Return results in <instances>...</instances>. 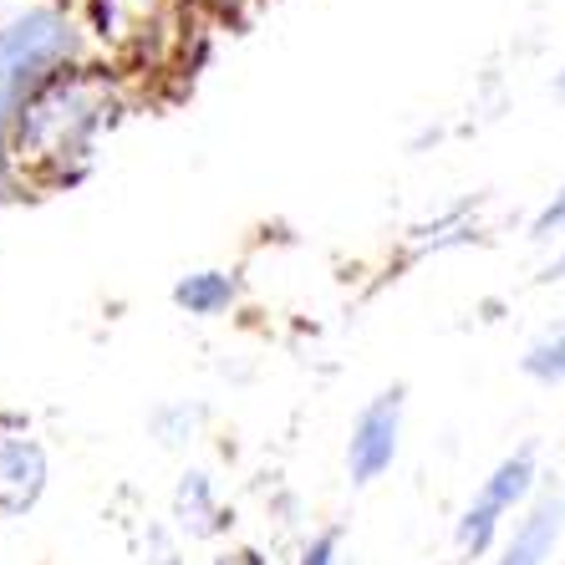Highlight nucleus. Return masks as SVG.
Returning <instances> with one entry per match:
<instances>
[{
  "label": "nucleus",
  "mask_w": 565,
  "mask_h": 565,
  "mask_svg": "<svg viewBox=\"0 0 565 565\" xmlns=\"http://www.w3.org/2000/svg\"><path fill=\"white\" fill-rule=\"evenodd\" d=\"M72 56H77V26L56 6H31L0 26V169L11 158L21 113L62 77Z\"/></svg>",
  "instance_id": "f257e3e1"
},
{
  "label": "nucleus",
  "mask_w": 565,
  "mask_h": 565,
  "mask_svg": "<svg viewBox=\"0 0 565 565\" xmlns=\"http://www.w3.org/2000/svg\"><path fill=\"white\" fill-rule=\"evenodd\" d=\"M103 122H113V87L93 72H72V77H56L36 103L21 113L15 122V158L21 163H62L66 158H87L97 143Z\"/></svg>",
  "instance_id": "f03ea898"
},
{
  "label": "nucleus",
  "mask_w": 565,
  "mask_h": 565,
  "mask_svg": "<svg viewBox=\"0 0 565 565\" xmlns=\"http://www.w3.org/2000/svg\"><path fill=\"white\" fill-rule=\"evenodd\" d=\"M540 489H545V479H540V448L520 444L514 454H504V459L479 479L473 500L463 504L459 525H454V545H459L463 561H484V555L500 551L504 520H510V514H525Z\"/></svg>",
  "instance_id": "7ed1b4c3"
},
{
  "label": "nucleus",
  "mask_w": 565,
  "mask_h": 565,
  "mask_svg": "<svg viewBox=\"0 0 565 565\" xmlns=\"http://www.w3.org/2000/svg\"><path fill=\"white\" fill-rule=\"evenodd\" d=\"M403 387H387L356 413L352 438H347V473L352 484H377L393 469L397 444H403Z\"/></svg>",
  "instance_id": "20e7f679"
},
{
  "label": "nucleus",
  "mask_w": 565,
  "mask_h": 565,
  "mask_svg": "<svg viewBox=\"0 0 565 565\" xmlns=\"http://www.w3.org/2000/svg\"><path fill=\"white\" fill-rule=\"evenodd\" d=\"M565 545V489L545 484L535 494L520 520H514V535H504V545L494 551L489 565H551Z\"/></svg>",
  "instance_id": "39448f33"
},
{
  "label": "nucleus",
  "mask_w": 565,
  "mask_h": 565,
  "mask_svg": "<svg viewBox=\"0 0 565 565\" xmlns=\"http://www.w3.org/2000/svg\"><path fill=\"white\" fill-rule=\"evenodd\" d=\"M46 448L31 434H6L0 438V514L21 520L26 510H36L46 494Z\"/></svg>",
  "instance_id": "423d86ee"
},
{
  "label": "nucleus",
  "mask_w": 565,
  "mask_h": 565,
  "mask_svg": "<svg viewBox=\"0 0 565 565\" xmlns=\"http://www.w3.org/2000/svg\"><path fill=\"white\" fill-rule=\"evenodd\" d=\"M173 520H179V530H189V540H210L224 530V510L214 500L210 473L194 469L179 479V489H173Z\"/></svg>",
  "instance_id": "0eeeda50"
},
{
  "label": "nucleus",
  "mask_w": 565,
  "mask_h": 565,
  "mask_svg": "<svg viewBox=\"0 0 565 565\" xmlns=\"http://www.w3.org/2000/svg\"><path fill=\"white\" fill-rule=\"evenodd\" d=\"M520 372H525L530 382H540V387H565V311L525 342Z\"/></svg>",
  "instance_id": "6e6552de"
},
{
  "label": "nucleus",
  "mask_w": 565,
  "mask_h": 565,
  "mask_svg": "<svg viewBox=\"0 0 565 565\" xmlns=\"http://www.w3.org/2000/svg\"><path fill=\"white\" fill-rule=\"evenodd\" d=\"M173 306L210 321V316L235 306V276H224V270H194V276H184L173 286Z\"/></svg>",
  "instance_id": "1a4fd4ad"
},
{
  "label": "nucleus",
  "mask_w": 565,
  "mask_h": 565,
  "mask_svg": "<svg viewBox=\"0 0 565 565\" xmlns=\"http://www.w3.org/2000/svg\"><path fill=\"white\" fill-rule=\"evenodd\" d=\"M158 6L163 0H97V26L103 36H143Z\"/></svg>",
  "instance_id": "9d476101"
},
{
  "label": "nucleus",
  "mask_w": 565,
  "mask_h": 565,
  "mask_svg": "<svg viewBox=\"0 0 565 565\" xmlns=\"http://www.w3.org/2000/svg\"><path fill=\"white\" fill-rule=\"evenodd\" d=\"M565 239V184L530 214V245H561Z\"/></svg>",
  "instance_id": "9b49d317"
},
{
  "label": "nucleus",
  "mask_w": 565,
  "mask_h": 565,
  "mask_svg": "<svg viewBox=\"0 0 565 565\" xmlns=\"http://www.w3.org/2000/svg\"><path fill=\"white\" fill-rule=\"evenodd\" d=\"M337 530H321V535L306 540V551H301V565H337Z\"/></svg>",
  "instance_id": "f8f14e48"
},
{
  "label": "nucleus",
  "mask_w": 565,
  "mask_h": 565,
  "mask_svg": "<svg viewBox=\"0 0 565 565\" xmlns=\"http://www.w3.org/2000/svg\"><path fill=\"white\" fill-rule=\"evenodd\" d=\"M214 565H265V561H260V551H224V555H214Z\"/></svg>",
  "instance_id": "ddd939ff"
},
{
  "label": "nucleus",
  "mask_w": 565,
  "mask_h": 565,
  "mask_svg": "<svg viewBox=\"0 0 565 565\" xmlns=\"http://www.w3.org/2000/svg\"><path fill=\"white\" fill-rule=\"evenodd\" d=\"M551 93H555V103H565V66H561V72H555V77H551Z\"/></svg>",
  "instance_id": "4468645a"
},
{
  "label": "nucleus",
  "mask_w": 565,
  "mask_h": 565,
  "mask_svg": "<svg viewBox=\"0 0 565 565\" xmlns=\"http://www.w3.org/2000/svg\"><path fill=\"white\" fill-rule=\"evenodd\" d=\"M214 6H235V0H214Z\"/></svg>",
  "instance_id": "2eb2a0df"
}]
</instances>
